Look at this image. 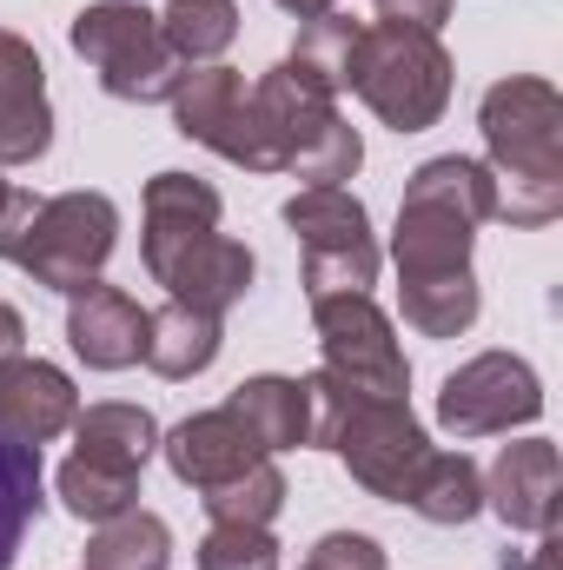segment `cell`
<instances>
[{"mask_svg": "<svg viewBox=\"0 0 563 570\" xmlns=\"http://www.w3.org/2000/svg\"><path fill=\"white\" fill-rule=\"evenodd\" d=\"M199 570H279L273 524H213L199 538Z\"/></svg>", "mask_w": 563, "mask_h": 570, "instance_id": "cell-29", "label": "cell"}, {"mask_svg": "<svg viewBox=\"0 0 563 570\" xmlns=\"http://www.w3.org/2000/svg\"><path fill=\"white\" fill-rule=\"evenodd\" d=\"M73 419H80V392H73V379L60 365H47L33 352H20V358L0 365V431L13 444L40 451L60 431H73Z\"/></svg>", "mask_w": 563, "mask_h": 570, "instance_id": "cell-15", "label": "cell"}, {"mask_svg": "<svg viewBox=\"0 0 563 570\" xmlns=\"http://www.w3.org/2000/svg\"><path fill=\"white\" fill-rule=\"evenodd\" d=\"M159 451V419L146 405H87L73 419V458L113 464V471H146Z\"/></svg>", "mask_w": 563, "mask_h": 570, "instance_id": "cell-21", "label": "cell"}, {"mask_svg": "<svg viewBox=\"0 0 563 570\" xmlns=\"http://www.w3.org/2000/svg\"><path fill=\"white\" fill-rule=\"evenodd\" d=\"M253 107H259V120L273 134L279 173H292V179H305V186H345L365 166V140L338 114V100H325L318 87H305L285 60L253 80Z\"/></svg>", "mask_w": 563, "mask_h": 570, "instance_id": "cell-6", "label": "cell"}, {"mask_svg": "<svg viewBox=\"0 0 563 570\" xmlns=\"http://www.w3.org/2000/svg\"><path fill=\"white\" fill-rule=\"evenodd\" d=\"M199 504H206L213 524H273L285 511V471L273 458H259V464H246L239 478L199 491Z\"/></svg>", "mask_w": 563, "mask_h": 570, "instance_id": "cell-28", "label": "cell"}, {"mask_svg": "<svg viewBox=\"0 0 563 570\" xmlns=\"http://www.w3.org/2000/svg\"><path fill=\"white\" fill-rule=\"evenodd\" d=\"M298 570H385V551H378V538H365V531H325V538L305 551Z\"/></svg>", "mask_w": 563, "mask_h": 570, "instance_id": "cell-30", "label": "cell"}, {"mask_svg": "<svg viewBox=\"0 0 563 570\" xmlns=\"http://www.w3.org/2000/svg\"><path fill=\"white\" fill-rule=\"evenodd\" d=\"M20 352H27V318L0 298V365H7V358H20Z\"/></svg>", "mask_w": 563, "mask_h": 570, "instance_id": "cell-32", "label": "cell"}, {"mask_svg": "<svg viewBox=\"0 0 563 570\" xmlns=\"http://www.w3.org/2000/svg\"><path fill=\"white\" fill-rule=\"evenodd\" d=\"M405 504L418 511L424 524H444V531L471 524V518L484 511V471H477V458L431 444V458H424V471L412 478V498H405Z\"/></svg>", "mask_w": 563, "mask_h": 570, "instance_id": "cell-22", "label": "cell"}, {"mask_svg": "<svg viewBox=\"0 0 563 570\" xmlns=\"http://www.w3.org/2000/svg\"><path fill=\"white\" fill-rule=\"evenodd\" d=\"M47 146H53L47 67L20 33L0 27V166H33Z\"/></svg>", "mask_w": 563, "mask_h": 570, "instance_id": "cell-16", "label": "cell"}, {"mask_svg": "<svg viewBox=\"0 0 563 570\" xmlns=\"http://www.w3.org/2000/svg\"><path fill=\"white\" fill-rule=\"evenodd\" d=\"M67 40L100 73V87L113 100H134V107H166L179 94V80L192 73L166 47L159 13H146V0H93V7H80Z\"/></svg>", "mask_w": 563, "mask_h": 570, "instance_id": "cell-5", "label": "cell"}, {"mask_svg": "<svg viewBox=\"0 0 563 570\" xmlns=\"http://www.w3.org/2000/svg\"><path fill=\"white\" fill-rule=\"evenodd\" d=\"M166 107H172V127L192 146H206V153H219V159H233L246 173H279L273 134H266V120H259L253 87H246L239 67H226V60L192 67Z\"/></svg>", "mask_w": 563, "mask_h": 570, "instance_id": "cell-10", "label": "cell"}, {"mask_svg": "<svg viewBox=\"0 0 563 570\" xmlns=\"http://www.w3.org/2000/svg\"><path fill=\"white\" fill-rule=\"evenodd\" d=\"M67 345L87 372H127L146 352V305L120 285H80L67 292Z\"/></svg>", "mask_w": 563, "mask_h": 570, "instance_id": "cell-14", "label": "cell"}, {"mask_svg": "<svg viewBox=\"0 0 563 570\" xmlns=\"http://www.w3.org/2000/svg\"><path fill=\"white\" fill-rule=\"evenodd\" d=\"M491 166L464 153L424 159L398 199L392 226V266H398V312L424 338H464L484 312V292L471 273L477 226L491 219Z\"/></svg>", "mask_w": 563, "mask_h": 570, "instance_id": "cell-1", "label": "cell"}, {"mask_svg": "<svg viewBox=\"0 0 563 570\" xmlns=\"http://www.w3.org/2000/svg\"><path fill=\"white\" fill-rule=\"evenodd\" d=\"M544 419V379L517 352H477L437 385V425L464 438H497V431L537 425Z\"/></svg>", "mask_w": 563, "mask_h": 570, "instance_id": "cell-11", "label": "cell"}, {"mask_svg": "<svg viewBox=\"0 0 563 570\" xmlns=\"http://www.w3.org/2000/svg\"><path fill=\"white\" fill-rule=\"evenodd\" d=\"M352 94L392 127V134H424L451 107V53L437 33L405 27V20H372L352 53Z\"/></svg>", "mask_w": 563, "mask_h": 570, "instance_id": "cell-4", "label": "cell"}, {"mask_svg": "<svg viewBox=\"0 0 563 570\" xmlns=\"http://www.w3.org/2000/svg\"><path fill=\"white\" fill-rule=\"evenodd\" d=\"M33 518H40V451L13 444L0 431V570H13L20 538L33 531Z\"/></svg>", "mask_w": 563, "mask_h": 570, "instance_id": "cell-27", "label": "cell"}, {"mask_svg": "<svg viewBox=\"0 0 563 570\" xmlns=\"http://www.w3.org/2000/svg\"><path fill=\"white\" fill-rule=\"evenodd\" d=\"M7 199H13V186H7V179H0V213H7Z\"/></svg>", "mask_w": 563, "mask_h": 570, "instance_id": "cell-35", "label": "cell"}, {"mask_svg": "<svg viewBox=\"0 0 563 570\" xmlns=\"http://www.w3.org/2000/svg\"><path fill=\"white\" fill-rule=\"evenodd\" d=\"M166 564H172V531H166V518H152V511L134 504V511L93 524L87 564L80 570H166Z\"/></svg>", "mask_w": 563, "mask_h": 570, "instance_id": "cell-24", "label": "cell"}, {"mask_svg": "<svg viewBox=\"0 0 563 570\" xmlns=\"http://www.w3.org/2000/svg\"><path fill=\"white\" fill-rule=\"evenodd\" d=\"M358 33H365V20H352V13L332 7V13H318V20L298 27L285 67H292L305 87H318L325 100H338V94H352V53H358Z\"/></svg>", "mask_w": 563, "mask_h": 570, "instance_id": "cell-23", "label": "cell"}, {"mask_svg": "<svg viewBox=\"0 0 563 570\" xmlns=\"http://www.w3.org/2000/svg\"><path fill=\"white\" fill-rule=\"evenodd\" d=\"M219 318H206V312H192V305H159V312H146V365L159 372V379H199L213 358H219Z\"/></svg>", "mask_w": 563, "mask_h": 570, "instance_id": "cell-20", "label": "cell"}, {"mask_svg": "<svg viewBox=\"0 0 563 570\" xmlns=\"http://www.w3.org/2000/svg\"><path fill=\"white\" fill-rule=\"evenodd\" d=\"M312 325H318V358H325L318 372H332L338 385L372 392V399H405L412 392V365H405L398 325H392V312L372 292H325V298H312Z\"/></svg>", "mask_w": 563, "mask_h": 570, "instance_id": "cell-9", "label": "cell"}, {"mask_svg": "<svg viewBox=\"0 0 563 570\" xmlns=\"http://www.w3.org/2000/svg\"><path fill=\"white\" fill-rule=\"evenodd\" d=\"M524 570H557V531H544L537 538V551H531V564Z\"/></svg>", "mask_w": 563, "mask_h": 570, "instance_id": "cell-33", "label": "cell"}, {"mask_svg": "<svg viewBox=\"0 0 563 570\" xmlns=\"http://www.w3.org/2000/svg\"><path fill=\"white\" fill-rule=\"evenodd\" d=\"M159 33L186 67H213L239 40V0H166Z\"/></svg>", "mask_w": 563, "mask_h": 570, "instance_id": "cell-25", "label": "cell"}, {"mask_svg": "<svg viewBox=\"0 0 563 570\" xmlns=\"http://www.w3.org/2000/svg\"><path fill=\"white\" fill-rule=\"evenodd\" d=\"M159 451H166L172 478L192 484V491H213V484H226V478H239L246 464L266 458L253 444V431L239 425L226 405L219 412H192V419H179L172 431H159Z\"/></svg>", "mask_w": 563, "mask_h": 570, "instance_id": "cell-17", "label": "cell"}, {"mask_svg": "<svg viewBox=\"0 0 563 570\" xmlns=\"http://www.w3.org/2000/svg\"><path fill=\"white\" fill-rule=\"evenodd\" d=\"M477 134L491 166V219L537 233L563 213V94L537 73L491 80L477 100Z\"/></svg>", "mask_w": 563, "mask_h": 570, "instance_id": "cell-2", "label": "cell"}, {"mask_svg": "<svg viewBox=\"0 0 563 570\" xmlns=\"http://www.w3.org/2000/svg\"><path fill=\"white\" fill-rule=\"evenodd\" d=\"M113 246H120V206L107 193H53L33 206L7 266H20L33 285L67 298V292H80L107 273Z\"/></svg>", "mask_w": 563, "mask_h": 570, "instance_id": "cell-7", "label": "cell"}, {"mask_svg": "<svg viewBox=\"0 0 563 570\" xmlns=\"http://www.w3.org/2000/svg\"><path fill=\"white\" fill-rule=\"evenodd\" d=\"M253 253L239 246V239H226V233H213V239H199L172 273H166V298L172 305H192V312H206V318H226L246 292H253Z\"/></svg>", "mask_w": 563, "mask_h": 570, "instance_id": "cell-18", "label": "cell"}, {"mask_svg": "<svg viewBox=\"0 0 563 570\" xmlns=\"http://www.w3.org/2000/svg\"><path fill=\"white\" fill-rule=\"evenodd\" d=\"M305 385H312V444L338 451L352 484H365L372 498L405 504L412 478L431 458V438L412 419V399H372V392L338 385L332 372H305Z\"/></svg>", "mask_w": 563, "mask_h": 570, "instance_id": "cell-3", "label": "cell"}, {"mask_svg": "<svg viewBox=\"0 0 563 570\" xmlns=\"http://www.w3.org/2000/svg\"><path fill=\"white\" fill-rule=\"evenodd\" d=\"M285 226L298 233V253H305V298H325V292H372L378 285V233H372V213L358 193L345 186H298L285 199Z\"/></svg>", "mask_w": 563, "mask_h": 570, "instance_id": "cell-8", "label": "cell"}, {"mask_svg": "<svg viewBox=\"0 0 563 570\" xmlns=\"http://www.w3.org/2000/svg\"><path fill=\"white\" fill-rule=\"evenodd\" d=\"M378 13H385V20H405V27H424V33H437V27L451 20V0H378Z\"/></svg>", "mask_w": 563, "mask_h": 570, "instance_id": "cell-31", "label": "cell"}, {"mask_svg": "<svg viewBox=\"0 0 563 570\" xmlns=\"http://www.w3.org/2000/svg\"><path fill=\"white\" fill-rule=\"evenodd\" d=\"M484 511H497V524H504V531H524V538L557 531V511H563L557 444H551V438L504 444L497 464L484 471Z\"/></svg>", "mask_w": 563, "mask_h": 570, "instance_id": "cell-12", "label": "cell"}, {"mask_svg": "<svg viewBox=\"0 0 563 570\" xmlns=\"http://www.w3.org/2000/svg\"><path fill=\"white\" fill-rule=\"evenodd\" d=\"M279 7L292 13V20H318V13H332L338 0H279Z\"/></svg>", "mask_w": 563, "mask_h": 570, "instance_id": "cell-34", "label": "cell"}, {"mask_svg": "<svg viewBox=\"0 0 563 570\" xmlns=\"http://www.w3.org/2000/svg\"><path fill=\"white\" fill-rule=\"evenodd\" d=\"M60 504L80 518V524H107L120 511L140 504V471H113V464H93V458H67L60 478H53Z\"/></svg>", "mask_w": 563, "mask_h": 570, "instance_id": "cell-26", "label": "cell"}, {"mask_svg": "<svg viewBox=\"0 0 563 570\" xmlns=\"http://www.w3.org/2000/svg\"><path fill=\"white\" fill-rule=\"evenodd\" d=\"M219 233V193L206 186V179H192V173H152L146 179V273L152 285L166 279L199 239H213Z\"/></svg>", "mask_w": 563, "mask_h": 570, "instance_id": "cell-13", "label": "cell"}, {"mask_svg": "<svg viewBox=\"0 0 563 570\" xmlns=\"http://www.w3.org/2000/svg\"><path fill=\"white\" fill-rule=\"evenodd\" d=\"M226 412L253 431V444H259L266 458L312 444V385H305V379L259 372V379H246V385L226 399Z\"/></svg>", "mask_w": 563, "mask_h": 570, "instance_id": "cell-19", "label": "cell"}]
</instances>
